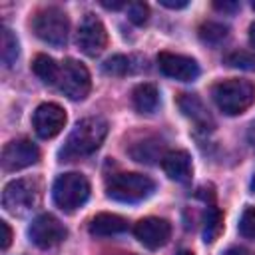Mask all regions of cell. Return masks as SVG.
I'll return each instance as SVG.
<instances>
[{
	"mask_svg": "<svg viewBox=\"0 0 255 255\" xmlns=\"http://www.w3.org/2000/svg\"><path fill=\"white\" fill-rule=\"evenodd\" d=\"M52 197H54V203L62 211L72 213L88 201L90 181L86 179V175H82L78 171L62 173V175L56 177V181L52 185Z\"/></svg>",
	"mask_w": 255,
	"mask_h": 255,
	"instance_id": "obj_4",
	"label": "cell"
},
{
	"mask_svg": "<svg viewBox=\"0 0 255 255\" xmlns=\"http://www.w3.org/2000/svg\"><path fill=\"white\" fill-rule=\"evenodd\" d=\"M159 4L165 6V8H185V6H187L185 0H179V2H173V0H159Z\"/></svg>",
	"mask_w": 255,
	"mask_h": 255,
	"instance_id": "obj_29",
	"label": "cell"
},
{
	"mask_svg": "<svg viewBox=\"0 0 255 255\" xmlns=\"http://www.w3.org/2000/svg\"><path fill=\"white\" fill-rule=\"evenodd\" d=\"M249 42H251V46L255 48V22L249 26Z\"/></svg>",
	"mask_w": 255,
	"mask_h": 255,
	"instance_id": "obj_31",
	"label": "cell"
},
{
	"mask_svg": "<svg viewBox=\"0 0 255 255\" xmlns=\"http://www.w3.org/2000/svg\"><path fill=\"white\" fill-rule=\"evenodd\" d=\"M40 159V149L26 137L12 139L2 149V167L4 171H18L34 165Z\"/></svg>",
	"mask_w": 255,
	"mask_h": 255,
	"instance_id": "obj_10",
	"label": "cell"
},
{
	"mask_svg": "<svg viewBox=\"0 0 255 255\" xmlns=\"http://www.w3.org/2000/svg\"><path fill=\"white\" fill-rule=\"evenodd\" d=\"M32 126L34 131L42 137V139H50L54 135H58L64 126H66V112L54 104V102H46L40 104L32 116Z\"/></svg>",
	"mask_w": 255,
	"mask_h": 255,
	"instance_id": "obj_11",
	"label": "cell"
},
{
	"mask_svg": "<svg viewBox=\"0 0 255 255\" xmlns=\"http://www.w3.org/2000/svg\"><path fill=\"white\" fill-rule=\"evenodd\" d=\"M32 30L42 42L56 46V48H62L68 42L70 22H68V16L64 10H60L56 6H48V8H42L34 14Z\"/></svg>",
	"mask_w": 255,
	"mask_h": 255,
	"instance_id": "obj_5",
	"label": "cell"
},
{
	"mask_svg": "<svg viewBox=\"0 0 255 255\" xmlns=\"http://www.w3.org/2000/svg\"><path fill=\"white\" fill-rule=\"evenodd\" d=\"M251 6H253V10H255V2H251Z\"/></svg>",
	"mask_w": 255,
	"mask_h": 255,
	"instance_id": "obj_34",
	"label": "cell"
},
{
	"mask_svg": "<svg viewBox=\"0 0 255 255\" xmlns=\"http://www.w3.org/2000/svg\"><path fill=\"white\" fill-rule=\"evenodd\" d=\"M155 191V183L151 177L143 173H116L106 181V193L114 201L122 203H137L147 199Z\"/></svg>",
	"mask_w": 255,
	"mask_h": 255,
	"instance_id": "obj_3",
	"label": "cell"
},
{
	"mask_svg": "<svg viewBox=\"0 0 255 255\" xmlns=\"http://www.w3.org/2000/svg\"><path fill=\"white\" fill-rule=\"evenodd\" d=\"M108 135V122L104 118H86L80 120L70 135L66 137L58 157L60 161H74L78 157L92 155Z\"/></svg>",
	"mask_w": 255,
	"mask_h": 255,
	"instance_id": "obj_1",
	"label": "cell"
},
{
	"mask_svg": "<svg viewBox=\"0 0 255 255\" xmlns=\"http://www.w3.org/2000/svg\"><path fill=\"white\" fill-rule=\"evenodd\" d=\"M197 34H199L201 42H205V44H211V46H217V44H221V42L227 38V34H229V28H227L225 24H221V22H213V20H207V22H203V24L199 26Z\"/></svg>",
	"mask_w": 255,
	"mask_h": 255,
	"instance_id": "obj_20",
	"label": "cell"
},
{
	"mask_svg": "<svg viewBox=\"0 0 255 255\" xmlns=\"http://www.w3.org/2000/svg\"><path fill=\"white\" fill-rule=\"evenodd\" d=\"M76 42L86 56H98L108 46V32L102 20L96 18L94 14H86L80 22Z\"/></svg>",
	"mask_w": 255,
	"mask_h": 255,
	"instance_id": "obj_9",
	"label": "cell"
},
{
	"mask_svg": "<svg viewBox=\"0 0 255 255\" xmlns=\"http://www.w3.org/2000/svg\"><path fill=\"white\" fill-rule=\"evenodd\" d=\"M102 6L108 10H120V8H126L128 4L126 2H102Z\"/></svg>",
	"mask_w": 255,
	"mask_h": 255,
	"instance_id": "obj_30",
	"label": "cell"
},
{
	"mask_svg": "<svg viewBox=\"0 0 255 255\" xmlns=\"http://www.w3.org/2000/svg\"><path fill=\"white\" fill-rule=\"evenodd\" d=\"M0 229H2V249L6 251L10 247V241H12V229L6 221H0Z\"/></svg>",
	"mask_w": 255,
	"mask_h": 255,
	"instance_id": "obj_26",
	"label": "cell"
},
{
	"mask_svg": "<svg viewBox=\"0 0 255 255\" xmlns=\"http://www.w3.org/2000/svg\"><path fill=\"white\" fill-rule=\"evenodd\" d=\"M221 255H253V253L247 251L245 247H237V245H235V247H229L227 251H223Z\"/></svg>",
	"mask_w": 255,
	"mask_h": 255,
	"instance_id": "obj_28",
	"label": "cell"
},
{
	"mask_svg": "<svg viewBox=\"0 0 255 255\" xmlns=\"http://www.w3.org/2000/svg\"><path fill=\"white\" fill-rule=\"evenodd\" d=\"M58 88L64 92V96H68L70 100H84L90 90H92V78L88 68L74 60L68 58L62 62L60 66V78H58Z\"/></svg>",
	"mask_w": 255,
	"mask_h": 255,
	"instance_id": "obj_7",
	"label": "cell"
},
{
	"mask_svg": "<svg viewBox=\"0 0 255 255\" xmlns=\"http://www.w3.org/2000/svg\"><path fill=\"white\" fill-rule=\"evenodd\" d=\"M131 102L139 114H153L159 104V92L153 84H139L131 92Z\"/></svg>",
	"mask_w": 255,
	"mask_h": 255,
	"instance_id": "obj_17",
	"label": "cell"
},
{
	"mask_svg": "<svg viewBox=\"0 0 255 255\" xmlns=\"http://www.w3.org/2000/svg\"><path fill=\"white\" fill-rule=\"evenodd\" d=\"M28 237L40 249H54L68 237V231L60 223V219H56L50 213H42L30 223Z\"/></svg>",
	"mask_w": 255,
	"mask_h": 255,
	"instance_id": "obj_8",
	"label": "cell"
},
{
	"mask_svg": "<svg viewBox=\"0 0 255 255\" xmlns=\"http://www.w3.org/2000/svg\"><path fill=\"white\" fill-rule=\"evenodd\" d=\"M88 231L96 237H110V235H118L128 231V219L116 213H98L90 225Z\"/></svg>",
	"mask_w": 255,
	"mask_h": 255,
	"instance_id": "obj_15",
	"label": "cell"
},
{
	"mask_svg": "<svg viewBox=\"0 0 255 255\" xmlns=\"http://www.w3.org/2000/svg\"><path fill=\"white\" fill-rule=\"evenodd\" d=\"M177 255H193V251H187V249H183V251H179Z\"/></svg>",
	"mask_w": 255,
	"mask_h": 255,
	"instance_id": "obj_32",
	"label": "cell"
},
{
	"mask_svg": "<svg viewBox=\"0 0 255 255\" xmlns=\"http://www.w3.org/2000/svg\"><path fill=\"white\" fill-rule=\"evenodd\" d=\"M40 201V185L34 179H12L2 191V207L12 215H26Z\"/></svg>",
	"mask_w": 255,
	"mask_h": 255,
	"instance_id": "obj_6",
	"label": "cell"
},
{
	"mask_svg": "<svg viewBox=\"0 0 255 255\" xmlns=\"http://www.w3.org/2000/svg\"><path fill=\"white\" fill-rule=\"evenodd\" d=\"M213 102L227 116H239L255 104V84L249 80L229 78L213 86Z\"/></svg>",
	"mask_w": 255,
	"mask_h": 255,
	"instance_id": "obj_2",
	"label": "cell"
},
{
	"mask_svg": "<svg viewBox=\"0 0 255 255\" xmlns=\"http://www.w3.org/2000/svg\"><path fill=\"white\" fill-rule=\"evenodd\" d=\"M135 239L147 249H159L169 241L171 225L161 217H143L133 227Z\"/></svg>",
	"mask_w": 255,
	"mask_h": 255,
	"instance_id": "obj_12",
	"label": "cell"
},
{
	"mask_svg": "<svg viewBox=\"0 0 255 255\" xmlns=\"http://www.w3.org/2000/svg\"><path fill=\"white\" fill-rule=\"evenodd\" d=\"M126 10H128V18H129L133 24H137V26L145 24L147 18H149V8H147V4H143V2H131V4L126 6Z\"/></svg>",
	"mask_w": 255,
	"mask_h": 255,
	"instance_id": "obj_25",
	"label": "cell"
},
{
	"mask_svg": "<svg viewBox=\"0 0 255 255\" xmlns=\"http://www.w3.org/2000/svg\"><path fill=\"white\" fill-rule=\"evenodd\" d=\"M157 66L167 78H173L179 82H193L199 76V64L193 58L183 56V54L159 52Z\"/></svg>",
	"mask_w": 255,
	"mask_h": 255,
	"instance_id": "obj_13",
	"label": "cell"
},
{
	"mask_svg": "<svg viewBox=\"0 0 255 255\" xmlns=\"http://www.w3.org/2000/svg\"><path fill=\"white\" fill-rule=\"evenodd\" d=\"M213 6H215V10H221V12H235L239 8L237 2H215Z\"/></svg>",
	"mask_w": 255,
	"mask_h": 255,
	"instance_id": "obj_27",
	"label": "cell"
},
{
	"mask_svg": "<svg viewBox=\"0 0 255 255\" xmlns=\"http://www.w3.org/2000/svg\"><path fill=\"white\" fill-rule=\"evenodd\" d=\"M0 54H2V64L6 68H12L16 64V60H18V54H20L18 40L12 34V30L6 28V26L2 28V50H0Z\"/></svg>",
	"mask_w": 255,
	"mask_h": 255,
	"instance_id": "obj_21",
	"label": "cell"
},
{
	"mask_svg": "<svg viewBox=\"0 0 255 255\" xmlns=\"http://www.w3.org/2000/svg\"><path fill=\"white\" fill-rule=\"evenodd\" d=\"M225 64L229 68H239V70H247V72H255V54L247 52V50H233L229 52L225 58Z\"/></svg>",
	"mask_w": 255,
	"mask_h": 255,
	"instance_id": "obj_22",
	"label": "cell"
},
{
	"mask_svg": "<svg viewBox=\"0 0 255 255\" xmlns=\"http://www.w3.org/2000/svg\"><path fill=\"white\" fill-rule=\"evenodd\" d=\"M177 104H179V110H181L187 118H191L199 128L213 126V122H211V116H209L207 108L203 106V102H201L195 94H181V96H179V100H177Z\"/></svg>",
	"mask_w": 255,
	"mask_h": 255,
	"instance_id": "obj_16",
	"label": "cell"
},
{
	"mask_svg": "<svg viewBox=\"0 0 255 255\" xmlns=\"http://www.w3.org/2000/svg\"><path fill=\"white\" fill-rule=\"evenodd\" d=\"M161 167L169 179L179 181V183H187L191 179V173H193L191 155L185 149H173V151L163 153L161 155Z\"/></svg>",
	"mask_w": 255,
	"mask_h": 255,
	"instance_id": "obj_14",
	"label": "cell"
},
{
	"mask_svg": "<svg viewBox=\"0 0 255 255\" xmlns=\"http://www.w3.org/2000/svg\"><path fill=\"white\" fill-rule=\"evenodd\" d=\"M223 231V213L219 207L209 205L205 211V221H203V241L213 243Z\"/></svg>",
	"mask_w": 255,
	"mask_h": 255,
	"instance_id": "obj_19",
	"label": "cell"
},
{
	"mask_svg": "<svg viewBox=\"0 0 255 255\" xmlns=\"http://www.w3.org/2000/svg\"><path fill=\"white\" fill-rule=\"evenodd\" d=\"M251 191L255 193V175H253V179H251Z\"/></svg>",
	"mask_w": 255,
	"mask_h": 255,
	"instance_id": "obj_33",
	"label": "cell"
},
{
	"mask_svg": "<svg viewBox=\"0 0 255 255\" xmlns=\"http://www.w3.org/2000/svg\"><path fill=\"white\" fill-rule=\"evenodd\" d=\"M102 68H104V72L110 74V76H126V74L129 72L131 64H129V58H128V56H124V54H116V56L108 58V60L104 62Z\"/></svg>",
	"mask_w": 255,
	"mask_h": 255,
	"instance_id": "obj_23",
	"label": "cell"
},
{
	"mask_svg": "<svg viewBox=\"0 0 255 255\" xmlns=\"http://www.w3.org/2000/svg\"><path fill=\"white\" fill-rule=\"evenodd\" d=\"M32 72L44 82V84H58L60 78V66L54 62V58L46 54H38L32 62Z\"/></svg>",
	"mask_w": 255,
	"mask_h": 255,
	"instance_id": "obj_18",
	"label": "cell"
},
{
	"mask_svg": "<svg viewBox=\"0 0 255 255\" xmlns=\"http://www.w3.org/2000/svg\"><path fill=\"white\" fill-rule=\"evenodd\" d=\"M239 233L245 239H255V207H247L239 219Z\"/></svg>",
	"mask_w": 255,
	"mask_h": 255,
	"instance_id": "obj_24",
	"label": "cell"
}]
</instances>
